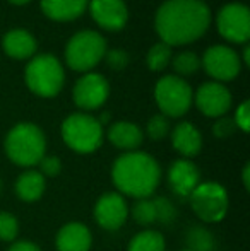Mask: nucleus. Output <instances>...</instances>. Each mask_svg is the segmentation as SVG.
Listing matches in <instances>:
<instances>
[{
    "label": "nucleus",
    "mask_w": 250,
    "mask_h": 251,
    "mask_svg": "<svg viewBox=\"0 0 250 251\" xmlns=\"http://www.w3.org/2000/svg\"><path fill=\"white\" fill-rule=\"evenodd\" d=\"M209 23V7L202 0H167L154 17V27L168 47H180L199 40Z\"/></svg>",
    "instance_id": "obj_1"
},
{
    "label": "nucleus",
    "mask_w": 250,
    "mask_h": 251,
    "mask_svg": "<svg viewBox=\"0 0 250 251\" xmlns=\"http://www.w3.org/2000/svg\"><path fill=\"white\" fill-rule=\"evenodd\" d=\"M111 179L120 195L149 199L161 181V168L146 152L132 151L122 154L111 166Z\"/></svg>",
    "instance_id": "obj_2"
},
{
    "label": "nucleus",
    "mask_w": 250,
    "mask_h": 251,
    "mask_svg": "<svg viewBox=\"0 0 250 251\" xmlns=\"http://www.w3.org/2000/svg\"><path fill=\"white\" fill-rule=\"evenodd\" d=\"M5 154L14 164L23 168H33L40 164L47 152V139L41 128L34 123H17L7 133Z\"/></svg>",
    "instance_id": "obj_3"
},
{
    "label": "nucleus",
    "mask_w": 250,
    "mask_h": 251,
    "mask_svg": "<svg viewBox=\"0 0 250 251\" xmlns=\"http://www.w3.org/2000/svg\"><path fill=\"white\" fill-rule=\"evenodd\" d=\"M24 80L31 93L40 98L57 96L63 87L65 74L62 63L54 55H38L28 63L24 70Z\"/></svg>",
    "instance_id": "obj_4"
},
{
    "label": "nucleus",
    "mask_w": 250,
    "mask_h": 251,
    "mask_svg": "<svg viewBox=\"0 0 250 251\" xmlns=\"http://www.w3.org/2000/svg\"><path fill=\"white\" fill-rule=\"evenodd\" d=\"M62 139L79 154H91L103 142V126L87 113H74L62 123Z\"/></svg>",
    "instance_id": "obj_5"
},
{
    "label": "nucleus",
    "mask_w": 250,
    "mask_h": 251,
    "mask_svg": "<svg viewBox=\"0 0 250 251\" xmlns=\"http://www.w3.org/2000/svg\"><path fill=\"white\" fill-rule=\"evenodd\" d=\"M107 53V41L96 31H81L74 34L65 48L67 65L77 72H87L100 63Z\"/></svg>",
    "instance_id": "obj_6"
},
{
    "label": "nucleus",
    "mask_w": 250,
    "mask_h": 251,
    "mask_svg": "<svg viewBox=\"0 0 250 251\" xmlns=\"http://www.w3.org/2000/svg\"><path fill=\"white\" fill-rule=\"evenodd\" d=\"M154 100L161 115L167 118H178L190 109L194 101L192 87L178 75H165L156 82Z\"/></svg>",
    "instance_id": "obj_7"
},
{
    "label": "nucleus",
    "mask_w": 250,
    "mask_h": 251,
    "mask_svg": "<svg viewBox=\"0 0 250 251\" xmlns=\"http://www.w3.org/2000/svg\"><path fill=\"white\" fill-rule=\"evenodd\" d=\"M189 200L192 210L204 222L223 221L230 207L226 190L216 181L199 183V186L190 193Z\"/></svg>",
    "instance_id": "obj_8"
},
{
    "label": "nucleus",
    "mask_w": 250,
    "mask_h": 251,
    "mask_svg": "<svg viewBox=\"0 0 250 251\" xmlns=\"http://www.w3.org/2000/svg\"><path fill=\"white\" fill-rule=\"evenodd\" d=\"M218 31L231 43H247L250 36V10L244 3H226L216 17Z\"/></svg>",
    "instance_id": "obj_9"
},
{
    "label": "nucleus",
    "mask_w": 250,
    "mask_h": 251,
    "mask_svg": "<svg viewBox=\"0 0 250 251\" xmlns=\"http://www.w3.org/2000/svg\"><path fill=\"white\" fill-rule=\"evenodd\" d=\"M200 65L214 79V82H228L233 80L235 77L240 74L242 69V60L238 53L231 50L230 47H223V45H216V47L207 48L202 56Z\"/></svg>",
    "instance_id": "obj_10"
},
{
    "label": "nucleus",
    "mask_w": 250,
    "mask_h": 251,
    "mask_svg": "<svg viewBox=\"0 0 250 251\" xmlns=\"http://www.w3.org/2000/svg\"><path fill=\"white\" fill-rule=\"evenodd\" d=\"M108 94H110V86L107 79L100 74L87 72L76 82L72 96L76 106L86 111H93L105 104Z\"/></svg>",
    "instance_id": "obj_11"
},
{
    "label": "nucleus",
    "mask_w": 250,
    "mask_h": 251,
    "mask_svg": "<svg viewBox=\"0 0 250 251\" xmlns=\"http://www.w3.org/2000/svg\"><path fill=\"white\" fill-rule=\"evenodd\" d=\"M129 207L120 193H105L94 205V221L107 231H117L125 224Z\"/></svg>",
    "instance_id": "obj_12"
},
{
    "label": "nucleus",
    "mask_w": 250,
    "mask_h": 251,
    "mask_svg": "<svg viewBox=\"0 0 250 251\" xmlns=\"http://www.w3.org/2000/svg\"><path fill=\"white\" fill-rule=\"evenodd\" d=\"M195 104L202 115L221 118L231 106V94L221 82H206L197 89Z\"/></svg>",
    "instance_id": "obj_13"
},
{
    "label": "nucleus",
    "mask_w": 250,
    "mask_h": 251,
    "mask_svg": "<svg viewBox=\"0 0 250 251\" xmlns=\"http://www.w3.org/2000/svg\"><path fill=\"white\" fill-rule=\"evenodd\" d=\"M89 12L103 29L118 31L127 24L129 10L124 0H87Z\"/></svg>",
    "instance_id": "obj_14"
},
{
    "label": "nucleus",
    "mask_w": 250,
    "mask_h": 251,
    "mask_svg": "<svg viewBox=\"0 0 250 251\" xmlns=\"http://www.w3.org/2000/svg\"><path fill=\"white\" fill-rule=\"evenodd\" d=\"M200 173L197 166L189 159H178L170 166L168 171V185L170 190L180 199H189L190 193L199 186Z\"/></svg>",
    "instance_id": "obj_15"
},
{
    "label": "nucleus",
    "mask_w": 250,
    "mask_h": 251,
    "mask_svg": "<svg viewBox=\"0 0 250 251\" xmlns=\"http://www.w3.org/2000/svg\"><path fill=\"white\" fill-rule=\"evenodd\" d=\"M93 236L91 231L81 222H69L55 238V246L57 251H89Z\"/></svg>",
    "instance_id": "obj_16"
},
{
    "label": "nucleus",
    "mask_w": 250,
    "mask_h": 251,
    "mask_svg": "<svg viewBox=\"0 0 250 251\" xmlns=\"http://www.w3.org/2000/svg\"><path fill=\"white\" fill-rule=\"evenodd\" d=\"M171 144L173 149L184 157H194L202 149V135L189 122H182L171 132Z\"/></svg>",
    "instance_id": "obj_17"
},
{
    "label": "nucleus",
    "mask_w": 250,
    "mask_h": 251,
    "mask_svg": "<svg viewBox=\"0 0 250 251\" xmlns=\"http://www.w3.org/2000/svg\"><path fill=\"white\" fill-rule=\"evenodd\" d=\"M3 51L16 60L31 58L36 53V38L26 29H12L3 36Z\"/></svg>",
    "instance_id": "obj_18"
},
{
    "label": "nucleus",
    "mask_w": 250,
    "mask_h": 251,
    "mask_svg": "<svg viewBox=\"0 0 250 251\" xmlns=\"http://www.w3.org/2000/svg\"><path fill=\"white\" fill-rule=\"evenodd\" d=\"M40 5L48 19L65 23L83 16L87 7V0H41Z\"/></svg>",
    "instance_id": "obj_19"
},
{
    "label": "nucleus",
    "mask_w": 250,
    "mask_h": 251,
    "mask_svg": "<svg viewBox=\"0 0 250 251\" xmlns=\"http://www.w3.org/2000/svg\"><path fill=\"white\" fill-rule=\"evenodd\" d=\"M142 132L136 123L130 122H117L108 128V140L115 147L127 152L136 151L142 144Z\"/></svg>",
    "instance_id": "obj_20"
},
{
    "label": "nucleus",
    "mask_w": 250,
    "mask_h": 251,
    "mask_svg": "<svg viewBox=\"0 0 250 251\" xmlns=\"http://www.w3.org/2000/svg\"><path fill=\"white\" fill-rule=\"evenodd\" d=\"M47 183H45V176L40 171H29L23 173L16 181V193L21 200L24 201H36L41 199L45 193Z\"/></svg>",
    "instance_id": "obj_21"
},
{
    "label": "nucleus",
    "mask_w": 250,
    "mask_h": 251,
    "mask_svg": "<svg viewBox=\"0 0 250 251\" xmlns=\"http://www.w3.org/2000/svg\"><path fill=\"white\" fill-rule=\"evenodd\" d=\"M127 251H165V238L161 232L147 229L130 239Z\"/></svg>",
    "instance_id": "obj_22"
},
{
    "label": "nucleus",
    "mask_w": 250,
    "mask_h": 251,
    "mask_svg": "<svg viewBox=\"0 0 250 251\" xmlns=\"http://www.w3.org/2000/svg\"><path fill=\"white\" fill-rule=\"evenodd\" d=\"M170 60H171V47H168L163 41L153 45L149 48V51H147V67L153 72L165 70L168 63H170Z\"/></svg>",
    "instance_id": "obj_23"
},
{
    "label": "nucleus",
    "mask_w": 250,
    "mask_h": 251,
    "mask_svg": "<svg viewBox=\"0 0 250 251\" xmlns=\"http://www.w3.org/2000/svg\"><path fill=\"white\" fill-rule=\"evenodd\" d=\"M132 217L140 226H153L158 222L156 207L151 199H140L132 207Z\"/></svg>",
    "instance_id": "obj_24"
},
{
    "label": "nucleus",
    "mask_w": 250,
    "mask_h": 251,
    "mask_svg": "<svg viewBox=\"0 0 250 251\" xmlns=\"http://www.w3.org/2000/svg\"><path fill=\"white\" fill-rule=\"evenodd\" d=\"M187 243L190 251H213L214 238L209 231L202 227H194L187 234Z\"/></svg>",
    "instance_id": "obj_25"
},
{
    "label": "nucleus",
    "mask_w": 250,
    "mask_h": 251,
    "mask_svg": "<svg viewBox=\"0 0 250 251\" xmlns=\"http://www.w3.org/2000/svg\"><path fill=\"white\" fill-rule=\"evenodd\" d=\"M199 67H200L199 56L192 51L178 53L173 58V69L177 70V74H180V75H190V74L197 72Z\"/></svg>",
    "instance_id": "obj_26"
},
{
    "label": "nucleus",
    "mask_w": 250,
    "mask_h": 251,
    "mask_svg": "<svg viewBox=\"0 0 250 251\" xmlns=\"http://www.w3.org/2000/svg\"><path fill=\"white\" fill-rule=\"evenodd\" d=\"M153 201H154V207H156V215H158L156 224L161 226L173 224L175 217H177V210H175L173 203L168 199H165V197H156Z\"/></svg>",
    "instance_id": "obj_27"
},
{
    "label": "nucleus",
    "mask_w": 250,
    "mask_h": 251,
    "mask_svg": "<svg viewBox=\"0 0 250 251\" xmlns=\"http://www.w3.org/2000/svg\"><path fill=\"white\" fill-rule=\"evenodd\" d=\"M19 232V222L9 212H0V241H14Z\"/></svg>",
    "instance_id": "obj_28"
},
{
    "label": "nucleus",
    "mask_w": 250,
    "mask_h": 251,
    "mask_svg": "<svg viewBox=\"0 0 250 251\" xmlns=\"http://www.w3.org/2000/svg\"><path fill=\"white\" fill-rule=\"evenodd\" d=\"M147 135L151 140H163L170 132V122L165 115H154L147 122Z\"/></svg>",
    "instance_id": "obj_29"
},
{
    "label": "nucleus",
    "mask_w": 250,
    "mask_h": 251,
    "mask_svg": "<svg viewBox=\"0 0 250 251\" xmlns=\"http://www.w3.org/2000/svg\"><path fill=\"white\" fill-rule=\"evenodd\" d=\"M103 58H107V63L115 70H122L129 63V55L124 50H120V48H115V50L110 51L107 50Z\"/></svg>",
    "instance_id": "obj_30"
},
{
    "label": "nucleus",
    "mask_w": 250,
    "mask_h": 251,
    "mask_svg": "<svg viewBox=\"0 0 250 251\" xmlns=\"http://www.w3.org/2000/svg\"><path fill=\"white\" fill-rule=\"evenodd\" d=\"M40 173L43 176H57L62 169V162L55 155H45L40 161Z\"/></svg>",
    "instance_id": "obj_31"
},
{
    "label": "nucleus",
    "mask_w": 250,
    "mask_h": 251,
    "mask_svg": "<svg viewBox=\"0 0 250 251\" xmlns=\"http://www.w3.org/2000/svg\"><path fill=\"white\" fill-rule=\"evenodd\" d=\"M235 126L240 128L242 132H249V125H250V111H249V101H244L240 106L237 108L235 113Z\"/></svg>",
    "instance_id": "obj_32"
},
{
    "label": "nucleus",
    "mask_w": 250,
    "mask_h": 251,
    "mask_svg": "<svg viewBox=\"0 0 250 251\" xmlns=\"http://www.w3.org/2000/svg\"><path fill=\"white\" fill-rule=\"evenodd\" d=\"M235 128H237V126H235L233 120L221 116V118L214 123V135H216L218 139H226V137H230L231 133L235 132Z\"/></svg>",
    "instance_id": "obj_33"
},
{
    "label": "nucleus",
    "mask_w": 250,
    "mask_h": 251,
    "mask_svg": "<svg viewBox=\"0 0 250 251\" xmlns=\"http://www.w3.org/2000/svg\"><path fill=\"white\" fill-rule=\"evenodd\" d=\"M9 251H41V250H40V246H36L31 241H17L10 246Z\"/></svg>",
    "instance_id": "obj_34"
},
{
    "label": "nucleus",
    "mask_w": 250,
    "mask_h": 251,
    "mask_svg": "<svg viewBox=\"0 0 250 251\" xmlns=\"http://www.w3.org/2000/svg\"><path fill=\"white\" fill-rule=\"evenodd\" d=\"M249 173H250V166L247 164L244 168V185H245V188H250V178H249Z\"/></svg>",
    "instance_id": "obj_35"
},
{
    "label": "nucleus",
    "mask_w": 250,
    "mask_h": 251,
    "mask_svg": "<svg viewBox=\"0 0 250 251\" xmlns=\"http://www.w3.org/2000/svg\"><path fill=\"white\" fill-rule=\"evenodd\" d=\"M250 63V48L245 47L244 48V65H249Z\"/></svg>",
    "instance_id": "obj_36"
},
{
    "label": "nucleus",
    "mask_w": 250,
    "mask_h": 251,
    "mask_svg": "<svg viewBox=\"0 0 250 251\" xmlns=\"http://www.w3.org/2000/svg\"><path fill=\"white\" fill-rule=\"evenodd\" d=\"M10 3H16V5H24V3L31 2V0H9Z\"/></svg>",
    "instance_id": "obj_37"
},
{
    "label": "nucleus",
    "mask_w": 250,
    "mask_h": 251,
    "mask_svg": "<svg viewBox=\"0 0 250 251\" xmlns=\"http://www.w3.org/2000/svg\"><path fill=\"white\" fill-rule=\"evenodd\" d=\"M182 251H190V250H182Z\"/></svg>",
    "instance_id": "obj_38"
}]
</instances>
